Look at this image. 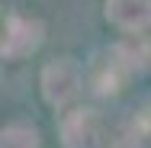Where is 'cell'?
<instances>
[{"instance_id": "cell-6", "label": "cell", "mask_w": 151, "mask_h": 148, "mask_svg": "<svg viewBox=\"0 0 151 148\" xmlns=\"http://www.w3.org/2000/svg\"><path fill=\"white\" fill-rule=\"evenodd\" d=\"M0 148H39V132L29 126H6L0 135Z\"/></svg>"}, {"instance_id": "cell-5", "label": "cell", "mask_w": 151, "mask_h": 148, "mask_svg": "<svg viewBox=\"0 0 151 148\" xmlns=\"http://www.w3.org/2000/svg\"><path fill=\"white\" fill-rule=\"evenodd\" d=\"M106 19L122 32H145L151 26V0H106Z\"/></svg>"}, {"instance_id": "cell-2", "label": "cell", "mask_w": 151, "mask_h": 148, "mask_svg": "<svg viewBox=\"0 0 151 148\" xmlns=\"http://www.w3.org/2000/svg\"><path fill=\"white\" fill-rule=\"evenodd\" d=\"M42 39H45V26L39 19H26L19 13H10L6 23H3V48L0 52L6 61H19L26 55H32L42 45Z\"/></svg>"}, {"instance_id": "cell-4", "label": "cell", "mask_w": 151, "mask_h": 148, "mask_svg": "<svg viewBox=\"0 0 151 148\" xmlns=\"http://www.w3.org/2000/svg\"><path fill=\"white\" fill-rule=\"evenodd\" d=\"M135 71V64L129 61V55L122 52V45H116L113 52L100 55V61L93 64V90L96 93H119L129 81V74Z\"/></svg>"}, {"instance_id": "cell-1", "label": "cell", "mask_w": 151, "mask_h": 148, "mask_svg": "<svg viewBox=\"0 0 151 148\" xmlns=\"http://www.w3.org/2000/svg\"><path fill=\"white\" fill-rule=\"evenodd\" d=\"M84 87V74L77 68V61L71 58H55L52 64H45L42 71V97L52 106H68L77 100V93Z\"/></svg>"}, {"instance_id": "cell-3", "label": "cell", "mask_w": 151, "mask_h": 148, "mask_svg": "<svg viewBox=\"0 0 151 148\" xmlns=\"http://www.w3.org/2000/svg\"><path fill=\"white\" fill-rule=\"evenodd\" d=\"M64 148H103V119L93 110H71L61 119Z\"/></svg>"}]
</instances>
